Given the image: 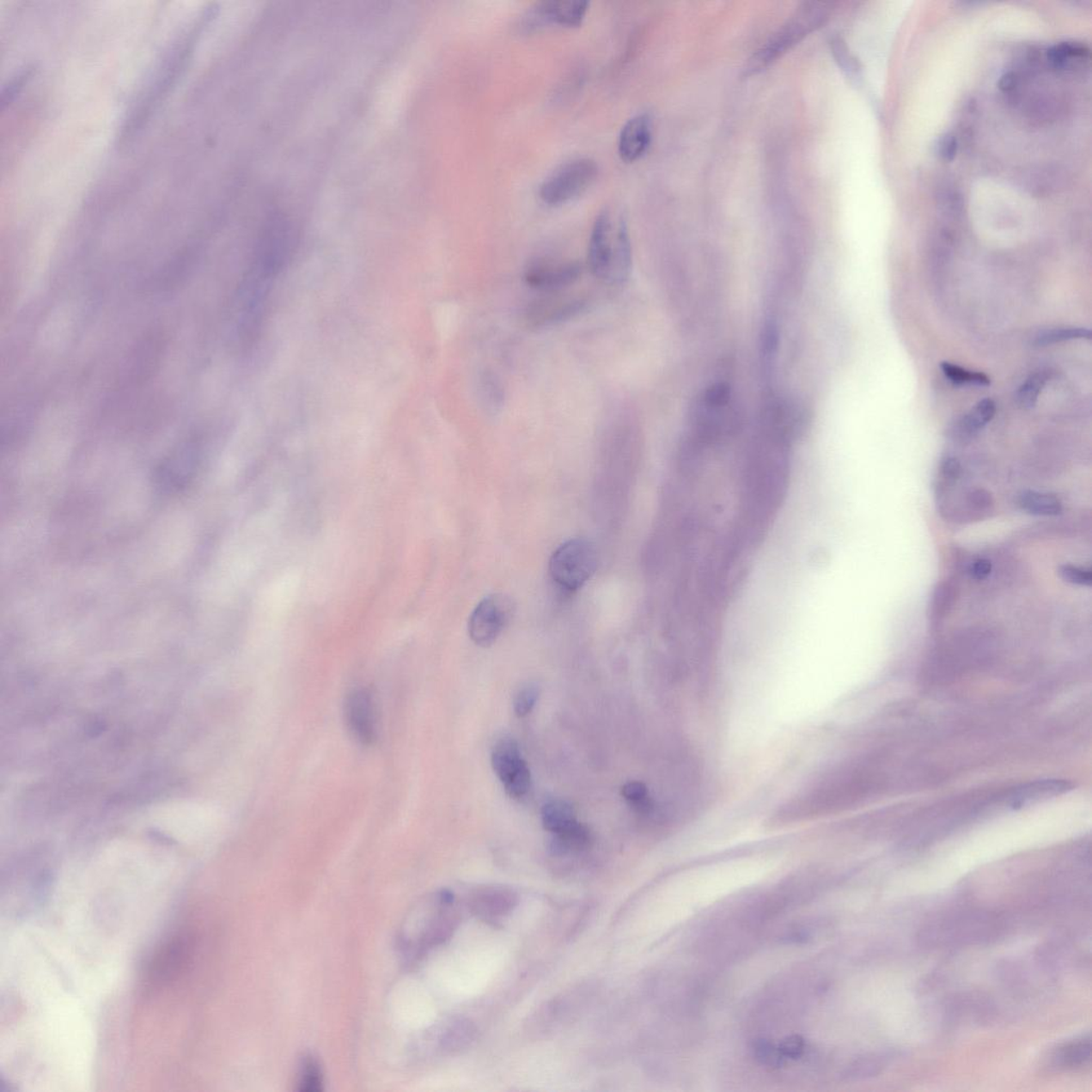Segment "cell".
Instances as JSON below:
<instances>
[{
    "instance_id": "30",
    "label": "cell",
    "mask_w": 1092,
    "mask_h": 1092,
    "mask_svg": "<svg viewBox=\"0 0 1092 1092\" xmlns=\"http://www.w3.org/2000/svg\"><path fill=\"white\" fill-rule=\"evenodd\" d=\"M936 204H938L941 214L949 217L950 219L961 218L963 214V198L961 193L953 187H944L939 190L936 194Z\"/></svg>"
},
{
    "instance_id": "37",
    "label": "cell",
    "mask_w": 1092,
    "mask_h": 1092,
    "mask_svg": "<svg viewBox=\"0 0 1092 1092\" xmlns=\"http://www.w3.org/2000/svg\"><path fill=\"white\" fill-rule=\"evenodd\" d=\"M882 1068V1059L880 1058L879 1059L875 1058H862L861 1060H857V1062L855 1065H852V1067L850 1071V1077H872V1076H875V1074L879 1073L880 1069Z\"/></svg>"
},
{
    "instance_id": "10",
    "label": "cell",
    "mask_w": 1092,
    "mask_h": 1092,
    "mask_svg": "<svg viewBox=\"0 0 1092 1092\" xmlns=\"http://www.w3.org/2000/svg\"><path fill=\"white\" fill-rule=\"evenodd\" d=\"M992 922V918L984 913H972L939 922V925L931 926L927 931L932 932V935L939 934V936L931 939L934 941L962 942V943H965V941H983L988 938L989 934H992L994 926L990 927V923Z\"/></svg>"
},
{
    "instance_id": "27",
    "label": "cell",
    "mask_w": 1092,
    "mask_h": 1092,
    "mask_svg": "<svg viewBox=\"0 0 1092 1092\" xmlns=\"http://www.w3.org/2000/svg\"><path fill=\"white\" fill-rule=\"evenodd\" d=\"M942 373L945 378L957 387H988L991 380L987 375L963 369L961 366L943 362L941 364Z\"/></svg>"
},
{
    "instance_id": "2",
    "label": "cell",
    "mask_w": 1092,
    "mask_h": 1092,
    "mask_svg": "<svg viewBox=\"0 0 1092 1092\" xmlns=\"http://www.w3.org/2000/svg\"><path fill=\"white\" fill-rule=\"evenodd\" d=\"M598 567V552L589 540L571 539L552 552L550 576L561 589L576 591L585 585Z\"/></svg>"
},
{
    "instance_id": "25",
    "label": "cell",
    "mask_w": 1092,
    "mask_h": 1092,
    "mask_svg": "<svg viewBox=\"0 0 1092 1092\" xmlns=\"http://www.w3.org/2000/svg\"><path fill=\"white\" fill-rule=\"evenodd\" d=\"M958 595V587L952 582H943L938 583L936 587L934 594H932L930 603V620L932 625H939L949 616L950 610L954 607L955 601Z\"/></svg>"
},
{
    "instance_id": "15",
    "label": "cell",
    "mask_w": 1092,
    "mask_h": 1092,
    "mask_svg": "<svg viewBox=\"0 0 1092 1092\" xmlns=\"http://www.w3.org/2000/svg\"><path fill=\"white\" fill-rule=\"evenodd\" d=\"M996 412L997 406L993 400H984L977 402L969 412L955 423L952 429L955 439L962 442L970 441L981 429L992 421Z\"/></svg>"
},
{
    "instance_id": "8",
    "label": "cell",
    "mask_w": 1092,
    "mask_h": 1092,
    "mask_svg": "<svg viewBox=\"0 0 1092 1092\" xmlns=\"http://www.w3.org/2000/svg\"><path fill=\"white\" fill-rule=\"evenodd\" d=\"M589 7L583 0H552L537 3L521 17L519 27L532 33L550 25L578 26L582 23Z\"/></svg>"
},
{
    "instance_id": "40",
    "label": "cell",
    "mask_w": 1092,
    "mask_h": 1092,
    "mask_svg": "<svg viewBox=\"0 0 1092 1092\" xmlns=\"http://www.w3.org/2000/svg\"><path fill=\"white\" fill-rule=\"evenodd\" d=\"M941 476L948 481L949 484L956 481L961 476V466L957 459L949 457L941 463Z\"/></svg>"
},
{
    "instance_id": "22",
    "label": "cell",
    "mask_w": 1092,
    "mask_h": 1092,
    "mask_svg": "<svg viewBox=\"0 0 1092 1092\" xmlns=\"http://www.w3.org/2000/svg\"><path fill=\"white\" fill-rule=\"evenodd\" d=\"M1089 57V48L1077 42L1060 43L1047 52V60L1058 70H1074V64H1080Z\"/></svg>"
},
{
    "instance_id": "6",
    "label": "cell",
    "mask_w": 1092,
    "mask_h": 1092,
    "mask_svg": "<svg viewBox=\"0 0 1092 1092\" xmlns=\"http://www.w3.org/2000/svg\"><path fill=\"white\" fill-rule=\"evenodd\" d=\"M618 218L609 209L601 211L592 227L588 246V267L592 276L608 283L616 250Z\"/></svg>"
},
{
    "instance_id": "18",
    "label": "cell",
    "mask_w": 1092,
    "mask_h": 1092,
    "mask_svg": "<svg viewBox=\"0 0 1092 1092\" xmlns=\"http://www.w3.org/2000/svg\"><path fill=\"white\" fill-rule=\"evenodd\" d=\"M1091 1052V1037L1087 1034L1060 1046L1052 1055L1051 1064L1058 1069L1080 1068L1090 1062Z\"/></svg>"
},
{
    "instance_id": "36",
    "label": "cell",
    "mask_w": 1092,
    "mask_h": 1092,
    "mask_svg": "<svg viewBox=\"0 0 1092 1092\" xmlns=\"http://www.w3.org/2000/svg\"><path fill=\"white\" fill-rule=\"evenodd\" d=\"M778 1047H779L780 1053L784 1056V1059H798L802 1058L804 1053L806 1043H804L802 1036L793 1034V1036L784 1039Z\"/></svg>"
},
{
    "instance_id": "17",
    "label": "cell",
    "mask_w": 1092,
    "mask_h": 1092,
    "mask_svg": "<svg viewBox=\"0 0 1092 1092\" xmlns=\"http://www.w3.org/2000/svg\"><path fill=\"white\" fill-rule=\"evenodd\" d=\"M517 903L514 892L507 890H489L479 893L472 900V909L476 914L485 918L503 917L511 912Z\"/></svg>"
},
{
    "instance_id": "14",
    "label": "cell",
    "mask_w": 1092,
    "mask_h": 1092,
    "mask_svg": "<svg viewBox=\"0 0 1092 1092\" xmlns=\"http://www.w3.org/2000/svg\"><path fill=\"white\" fill-rule=\"evenodd\" d=\"M492 766L499 780L505 785L517 772L528 766L522 758L519 745L514 738H502L492 751Z\"/></svg>"
},
{
    "instance_id": "11",
    "label": "cell",
    "mask_w": 1092,
    "mask_h": 1092,
    "mask_svg": "<svg viewBox=\"0 0 1092 1092\" xmlns=\"http://www.w3.org/2000/svg\"><path fill=\"white\" fill-rule=\"evenodd\" d=\"M586 300L578 297H548L530 305L528 320L534 326L546 328L573 320L586 308Z\"/></svg>"
},
{
    "instance_id": "23",
    "label": "cell",
    "mask_w": 1092,
    "mask_h": 1092,
    "mask_svg": "<svg viewBox=\"0 0 1092 1092\" xmlns=\"http://www.w3.org/2000/svg\"><path fill=\"white\" fill-rule=\"evenodd\" d=\"M541 817L543 827L552 833H558L577 821L571 804L564 800H552L545 804Z\"/></svg>"
},
{
    "instance_id": "1",
    "label": "cell",
    "mask_w": 1092,
    "mask_h": 1092,
    "mask_svg": "<svg viewBox=\"0 0 1092 1092\" xmlns=\"http://www.w3.org/2000/svg\"><path fill=\"white\" fill-rule=\"evenodd\" d=\"M830 6L827 3H803L794 15L772 35L771 40L754 54L746 66V74L760 72L785 54L796 44L802 41L812 31L821 27L828 19Z\"/></svg>"
},
{
    "instance_id": "39",
    "label": "cell",
    "mask_w": 1092,
    "mask_h": 1092,
    "mask_svg": "<svg viewBox=\"0 0 1092 1092\" xmlns=\"http://www.w3.org/2000/svg\"><path fill=\"white\" fill-rule=\"evenodd\" d=\"M936 151L939 156L945 162H953L958 152V140L953 134H945L942 136Z\"/></svg>"
},
{
    "instance_id": "29",
    "label": "cell",
    "mask_w": 1092,
    "mask_h": 1092,
    "mask_svg": "<svg viewBox=\"0 0 1092 1092\" xmlns=\"http://www.w3.org/2000/svg\"><path fill=\"white\" fill-rule=\"evenodd\" d=\"M299 1090L304 1092H318L322 1090L324 1080L320 1065L313 1055L304 1056L299 1072Z\"/></svg>"
},
{
    "instance_id": "26",
    "label": "cell",
    "mask_w": 1092,
    "mask_h": 1092,
    "mask_svg": "<svg viewBox=\"0 0 1092 1092\" xmlns=\"http://www.w3.org/2000/svg\"><path fill=\"white\" fill-rule=\"evenodd\" d=\"M1052 378V371L1039 370L1033 374L1016 393V401L1022 409H1031L1037 404L1039 395Z\"/></svg>"
},
{
    "instance_id": "19",
    "label": "cell",
    "mask_w": 1092,
    "mask_h": 1092,
    "mask_svg": "<svg viewBox=\"0 0 1092 1092\" xmlns=\"http://www.w3.org/2000/svg\"><path fill=\"white\" fill-rule=\"evenodd\" d=\"M476 1036L477 1029L471 1021L457 1019L440 1034L439 1046L445 1053H460L474 1043Z\"/></svg>"
},
{
    "instance_id": "32",
    "label": "cell",
    "mask_w": 1092,
    "mask_h": 1092,
    "mask_svg": "<svg viewBox=\"0 0 1092 1092\" xmlns=\"http://www.w3.org/2000/svg\"><path fill=\"white\" fill-rule=\"evenodd\" d=\"M753 1053L754 1058L760 1064L767 1065V1067H781L784 1062V1058L780 1053L779 1047L773 1046L772 1043L765 1040V1039H760V1040L754 1042Z\"/></svg>"
},
{
    "instance_id": "16",
    "label": "cell",
    "mask_w": 1092,
    "mask_h": 1092,
    "mask_svg": "<svg viewBox=\"0 0 1092 1092\" xmlns=\"http://www.w3.org/2000/svg\"><path fill=\"white\" fill-rule=\"evenodd\" d=\"M631 243L629 227L623 216H619L616 250H614L610 284H625L631 271Z\"/></svg>"
},
{
    "instance_id": "38",
    "label": "cell",
    "mask_w": 1092,
    "mask_h": 1092,
    "mask_svg": "<svg viewBox=\"0 0 1092 1092\" xmlns=\"http://www.w3.org/2000/svg\"><path fill=\"white\" fill-rule=\"evenodd\" d=\"M833 50L835 58L839 62V65L843 70H846L848 74L853 75L857 72V64L853 60L851 52L845 43L841 39H834L833 41Z\"/></svg>"
},
{
    "instance_id": "5",
    "label": "cell",
    "mask_w": 1092,
    "mask_h": 1092,
    "mask_svg": "<svg viewBox=\"0 0 1092 1092\" xmlns=\"http://www.w3.org/2000/svg\"><path fill=\"white\" fill-rule=\"evenodd\" d=\"M515 608L514 601L506 595L485 596L477 605L468 621L471 639L479 647H490L509 625Z\"/></svg>"
},
{
    "instance_id": "21",
    "label": "cell",
    "mask_w": 1092,
    "mask_h": 1092,
    "mask_svg": "<svg viewBox=\"0 0 1092 1092\" xmlns=\"http://www.w3.org/2000/svg\"><path fill=\"white\" fill-rule=\"evenodd\" d=\"M477 393L481 406L488 413H498L505 404V390L501 380L492 371L485 370L479 375Z\"/></svg>"
},
{
    "instance_id": "4",
    "label": "cell",
    "mask_w": 1092,
    "mask_h": 1092,
    "mask_svg": "<svg viewBox=\"0 0 1092 1092\" xmlns=\"http://www.w3.org/2000/svg\"><path fill=\"white\" fill-rule=\"evenodd\" d=\"M196 948L194 936L188 932L175 935L165 942L149 961L145 981L149 988L165 987L187 971Z\"/></svg>"
},
{
    "instance_id": "20",
    "label": "cell",
    "mask_w": 1092,
    "mask_h": 1092,
    "mask_svg": "<svg viewBox=\"0 0 1092 1092\" xmlns=\"http://www.w3.org/2000/svg\"><path fill=\"white\" fill-rule=\"evenodd\" d=\"M550 850L555 856H565L569 853L579 852L589 847L591 833L588 827L577 821L569 828L552 833Z\"/></svg>"
},
{
    "instance_id": "12",
    "label": "cell",
    "mask_w": 1092,
    "mask_h": 1092,
    "mask_svg": "<svg viewBox=\"0 0 1092 1092\" xmlns=\"http://www.w3.org/2000/svg\"><path fill=\"white\" fill-rule=\"evenodd\" d=\"M652 120L648 114H638L630 119L622 127L618 141V151L623 161H638L651 143Z\"/></svg>"
},
{
    "instance_id": "31",
    "label": "cell",
    "mask_w": 1092,
    "mask_h": 1092,
    "mask_svg": "<svg viewBox=\"0 0 1092 1092\" xmlns=\"http://www.w3.org/2000/svg\"><path fill=\"white\" fill-rule=\"evenodd\" d=\"M967 508L970 514L976 520L983 519V517L990 515L994 509V499L991 493L985 489L972 490L967 495Z\"/></svg>"
},
{
    "instance_id": "3",
    "label": "cell",
    "mask_w": 1092,
    "mask_h": 1092,
    "mask_svg": "<svg viewBox=\"0 0 1092 1092\" xmlns=\"http://www.w3.org/2000/svg\"><path fill=\"white\" fill-rule=\"evenodd\" d=\"M599 167L594 159L582 157L564 162L543 180L539 190L548 205H561L581 196L595 182Z\"/></svg>"
},
{
    "instance_id": "33",
    "label": "cell",
    "mask_w": 1092,
    "mask_h": 1092,
    "mask_svg": "<svg viewBox=\"0 0 1092 1092\" xmlns=\"http://www.w3.org/2000/svg\"><path fill=\"white\" fill-rule=\"evenodd\" d=\"M539 695H540V689L536 684H528L520 689L515 699V711L517 717H525L533 711Z\"/></svg>"
},
{
    "instance_id": "34",
    "label": "cell",
    "mask_w": 1092,
    "mask_h": 1092,
    "mask_svg": "<svg viewBox=\"0 0 1092 1092\" xmlns=\"http://www.w3.org/2000/svg\"><path fill=\"white\" fill-rule=\"evenodd\" d=\"M1058 573L1064 581L1072 583V585L1086 587L1092 585V572L1090 569L1080 568L1073 564H1064L1059 567Z\"/></svg>"
},
{
    "instance_id": "28",
    "label": "cell",
    "mask_w": 1092,
    "mask_h": 1092,
    "mask_svg": "<svg viewBox=\"0 0 1092 1092\" xmlns=\"http://www.w3.org/2000/svg\"><path fill=\"white\" fill-rule=\"evenodd\" d=\"M1083 339H1091V331L1089 329L1067 326V328H1055L1042 331V332L1034 336V344L1039 347H1046L1049 346V345Z\"/></svg>"
},
{
    "instance_id": "42",
    "label": "cell",
    "mask_w": 1092,
    "mask_h": 1092,
    "mask_svg": "<svg viewBox=\"0 0 1092 1092\" xmlns=\"http://www.w3.org/2000/svg\"><path fill=\"white\" fill-rule=\"evenodd\" d=\"M992 564L988 559H977L971 564L969 573L976 581H984L991 573Z\"/></svg>"
},
{
    "instance_id": "41",
    "label": "cell",
    "mask_w": 1092,
    "mask_h": 1092,
    "mask_svg": "<svg viewBox=\"0 0 1092 1092\" xmlns=\"http://www.w3.org/2000/svg\"><path fill=\"white\" fill-rule=\"evenodd\" d=\"M1021 82H1022V79H1021L1020 74L1015 72V70H1010V72L1003 75L998 86H1000L1001 91L1005 93V95H1012V93L1018 91Z\"/></svg>"
},
{
    "instance_id": "7",
    "label": "cell",
    "mask_w": 1092,
    "mask_h": 1092,
    "mask_svg": "<svg viewBox=\"0 0 1092 1092\" xmlns=\"http://www.w3.org/2000/svg\"><path fill=\"white\" fill-rule=\"evenodd\" d=\"M583 266L577 260L555 262L548 259L530 260L523 273L526 285L548 295L569 289L579 280Z\"/></svg>"
},
{
    "instance_id": "9",
    "label": "cell",
    "mask_w": 1092,
    "mask_h": 1092,
    "mask_svg": "<svg viewBox=\"0 0 1092 1092\" xmlns=\"http://www.w3.org/2000/svg\"><path fill=\"white\" fill-rule=\"evenodd\" d=\"M345 719L349 731L362 745L373 744L377 737L373 697L367 689H357L345 703Z\"/></svg>"
},
{
    "instance_id": "35",
    "label": "cell",
    "mask_w": 1092,
    "mask_h": 1092,
    "mask_svg": "<svg viewBox=\"0 0 1092 1092\" xmlns=\"http://www.w3.org/2000/svg\"><path fill=\"white\" fill-rule=\"evenodd\" d=\"M530 784H532V775L528 766H526L505 784V789L511 798H521L528 793Z\"/></svg>"
},
{
    "instance_id": "24",
    "label": "cell",
    "mask_w": 1092,
    "mask_h": 1092,
    "mask_svg": "<svg viewBox=\"0 0 1092 1092\" xmlns=\"http://www.w3.org/2000/svg\"><path fill=\"white\" fill-rule=\"evenodd\" d=\"M1018 502L1024 511L1034 515H1058L1063 511L1060 499L1050 493L1025 491L1020 494Z\"/></svg>"
},
{
    "instance_id": "13",
    "label": "cell",
    "mask_w": 1092,
    "mask_h": 1092,
    "mask_svg": "<svg viewBox=\"0 0 1092 1092\" xmlns=\"http://www.w3.org/2000/svg\"><path fill=\"white\" fill-rule=\"evenodd\" d=\"M1072 784L1065 780H1039L1019 786L1006 796V806L1016 810L1041 799L1067 793Z\"/></svg>"
}]
</instances>
